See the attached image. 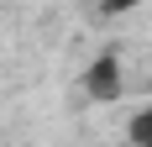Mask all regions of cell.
I'll use <instances>...</instances> for the list:
<instances>
[{
    "label": "cell",
    "instance_id": "obj_1",
    "mask_svg": "<svg viewBox=\"0 0 152 147\" xmlns=\"http://www.w3.org/2000/svg\"><path fill=\"white\" fill-rule=\"evenodd\" d=\"M84 95H89L94 105H110L121 95V58H115V53H105V58H94L89 68H84Z\"/></svg>",
    "mask_w": 152,
    "mask_h": 147
},
{
    "label": "cell",
    "instance_id": "obj_2",
    "mask_svg": "<svg viewBox=\"0 0 152 147\" xmlns=\"http://www.w3.org/2000/svg\"><path fill=\"white\" fill-rule=\"evenodd\" d=\"M131 142L152 147V100H147V110H137V121H131Z\"/></svg>",
    "mask_w": 152,
    "mask_h": 147
},
{
    "label": "cell",
    "instance_id": "obj_3",
    "mask_svg": "<svg viewBox=\"0 0 152 147\" xmlns=\"http://www.w3.org/2000/svg\"><path fill=\"white\" fill-rule=\"evenodd\" d=\"M100 5H105V16H126V11H137L142 0H100Z\"/></svg>",
    "mask_w": 152,
    "mask_h": 147
}]
</instances>
